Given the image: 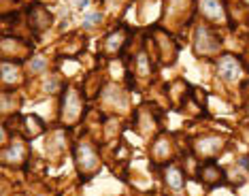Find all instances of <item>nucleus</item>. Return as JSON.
I'll use <instances>...</instances> for the list:
<instances>
[{"label":"nucleus","instance_id":"ddd939ff","mask_svg":"<svg viewBox=\"0 0 249 196\" xmlns=\"http://www.w3.org/2000/svg\"><path fill=\"white\" fill-rule=\"evenodd\" d=\"M47 69V60L43 58V55H35V58L28 62V72L30 75H38V72H43Z\"/></svg>","mask_w":249,"mask_h":196},{"label":"nucleus","instance_id":"dca6fc26","mask_svg":"<svg viewBox=\"0 0 249 196\" xmlns=\"http://www.w3.org/2000/svg\"><path fill=\"white\" fill-rule=\"evenodd\" d=\"M72 4H75V9L83 11V9H88V7H89V0H72Z\"/></svg>","mask_w":249,"mask_h":196},{"label":"nucleus","instance_id":"20e7f679","mask_svg":"<svg viewBox=\"0 0 249 196\" xmlns=\"http://www.w3.org/2000/svg\"><path fill=\"white\" fill-rule=\"evenodd\" d=\"M217 75L222 77L226 83H234L239 81L243 77V64L239 58H234V55L226 53L222 58L217 60Z\"/></svg>","mask_w":249,"mask_h":196},{"label":"nucleus","instance_id":"2eb2a0df","mask_svg":"<svg viewBox=\"0 0 249 196\" xmlns=\"http://www.w3.org/2000/svg\"><path fill=\"white\" fill-rule=\"evenodd\" d=\"M45 92H49V94L58 92V79H55V77H52V79H47V83H45Z\"/></svg>","mask_w":249,"mask_h":196},{"label":"nucleus","instance_id":"f03ea898","mask_svg":"<svg viewBox=\"0 0 249 196\" xmlns=\"http://www.w3.org/2000/svg\"><path fill=\"white\" fill-rule=\"evenodd\" d=\"M79 113H81V98L75 88H66L62 94V107H60V115L64 124H75Z\"/></svg>","mask_w":249,"mask_h":196},{"label":"nucleus","instance_id":"9b49d317","mask_svg":"<svg viewBox=\"0 0 249 196\" xmlns=\"http://www.w3.org/2000/svg\"><path fill=\"white\" fill-rule=\"evenodd\" d=\"M168 154H171V141L168 139H158L156 147H154V156L158 160H164Z\"/></svg>","mask_w":249,"mask_h":196},{"label":"nucleus","instance_id":"1a4fd4ad","mask_svg":"<svg viewBox=\"0 0 249 196\" xmlns=\"http://www.w3.org/2000/svg\"><path fill=\"white\" fill-rule=\"evenodd\" d=\"M224 173L219 171V166L217 164H207V166H202V171H200V177H202V181L209 183V186H217L219 183V179H222Z\"/></svg>","mask_w":249,"mask_h":196},{"label":"nucleus","instance_id":"0eeeda50","mask_svg":"<svg viewBox=\"0 0 249 196\" xmlns=\"http://www.w3.org/2000/svg\"><path fill=\"white\" fill-rule=\"evenodd\" d=\"M164 181L168 183V188L177 192V190H181L183 188V183H185L183 171H181L179 166H175V164H168L166 169H164Z\"/></svg>","mask_w":249,"mask_h":196},{"label":"nucleus","instance_id":"4468645a","mask_svg":"<svg viewBox=\"0 0 249 196\" xmlns=\"http://www.w3.org/2000/svg\"><path fill=\"white\" fill-rule=\"evenodd\" d=\"M137 69H139L141 75H147V72H149V62H147V55H145V53H141V55H139V60H137Z\"/></svg>","mask_w":249,"mask_h":196},{"label":"nucleus","instance_id":"39448f33","mask_svg":"<svg viewBox=\"0 0 249 196\" xmlns=\"http://www.w3.org/2000/svg\"><path fill=\"white\" fill-rule=\"evenodd\" d=\"M222 145H224V141L219 137H202L196 141L194 152L200 156V158H213L215 154L222 152Z\"/></svg>","mask_w":249,"mask_h":196},{"label":"nucleus","instance_id":"f257e3e1","mask_svg":"<svg viewBox=\"0 0 249 196\" xmlns=\"http://www.w3.org/2000/svg\"><path fill=\"white\" fill-rule=\"evenodd\" d=\"M75 162H77L79 173H81L86 179L92 177L94 173L98 171V166H100V160H98L96 149L89 143H86V141H81L75 147Z\"/></svg>","mask_w":249,"mask_h":196},{"label":"nucleus","instance_id":"f3484780","mask_svg":"<svg viewBox=\"0 0 249 196\" xmlns=\"http://www.w3.org/2000/svg\"><path fill=\"white\" fill-rule=\"evenodd\" d=\"M239 166H243L245 171H249V156H241V158H239Z\"/></svg>","mask_w":249,"mask_h":196},{"label":"nucleus","instance_id":"423d86ee","mask_svg":"<svg viewBox=\"0 0 249 196\" xmlns=\"http://www.w3.org/2000/svg\"><path fill=\"white\" fill-rule=\"evenodd\" d=\"M200 13L211 21H224L226 19V9L222 4V0H200L198 2Z\"/></svg>","mask_w":249,"mask_h":196},{"label":"nucleus","instance_id":"6e6552de","mask_svg":"<svg viewBox=\"0 0 249 196\" xmlns=\"http://www.w3.org/2000/svg\"><path fill=\"white\" fill-rule=\"evenodd\" d=\"M24 145L21 143H13L11 147H4L2 149V162L4 164H19L21 160H24Z\"/></svg>","mask_w":249,"mask_h":196},{"label":"nucleus","instance_id":"9d476101","mask_svg":"<svg viewBox=\"0 0 249 196\" xmlns=\"http://www.w3.org/2000/svg\"><path fill=\"white\" fill-rule=\"evenodd\" d=\"M0 72H2V83L4 86H9V83H15L18 81V77H19V72L18 69H15V64H11L4 60L2 66H0Z\"/></svg>","mask_w":249,"mask_h":196},{"label":"nucleus","instance_id":"f8f14e48","mask_svg":"<svg viewBox=\"0 0 249 196\" xmlns=\"http://www.w3.org/2000/svg\"><path fill=\"white\" fill-rule=\"evenodd\" d=\"M100 21H103V13H100V11H92V13H88L86 18H83L81 28L83 30H92V28H96Z\"/></svg>","mask_w":249,"mask_h":196},{"label":"nucleus","instance_id":"7ed1b4c3","mask_svg":"<svg viewBox=\"0 0 249 196\" xmlns=\"http://www.w3.org/2000/svg\"><path fill=\"white\" fill-rule=\"evenodd\" d=\"M194 47H196V53L211 55L219 49V36L215 35L211 28L198 26L194 32Z\"/></svg>","mask_w":249,"mask_h":196}]
</instances>
